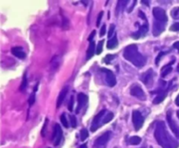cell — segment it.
Segmentation results:
<instances>
[{"mask_svg":"<svg viewBox=\"0 0 179 148\" xmlns=\"http://www.w3.org/2000/svg\"><path fill=\"white\" fill-rule=\"evenodd\" d=\"M74 104H75V99H74V96H71L70 98V101H69V104H68V110L70 112L73 111L74 109Z\"/></svg>","mask_w":179,"mask_h":148,"instance_id":"obj_32","label":"cell"},{"mask_svg":"<svg viewBox=\"0 0 179 148\" xmlns=\"http://www.w3.org/2000/svg\"><path fill=\"white\" fill-rule=\"evenodd\" d=\"M35 99H36V93L33 91L31 94L30 95V98H29V99H28V103L30 105H32L34 102H35Z\"/></svg>","mask_w":179,"mask_h":148,"instance_id":"obj_31","label":"cell"},{"mask_svg":"<svg viewBox=\"0 0 179 148\" xmlns=\"http://www.w3.org/2000/svg\"><path fill=\"white\" fill-rule=\"evenodd\" d=\"M115 25H112L111 26H110V28H109V30H108V38H112L113 37V34H114V31H115Z\"/></svg>","mask_w":179,"mask_h":148,"instance_id":"obj_33","label":"cell"},{"mask_svg":"<svg viewBox=\"0 0 179 148\" xmlns=\"http://www.w3.org/2000/svg\"><path fill=\"white\" fill-rule=\"evenodd\" d=\"M105 113H106V110H102L94 117L93 122H92V125H91V131L92 132H95L101 126V120H102V118L105 115Z\"/></svg>","mask_w":179,"mask_h":148,"instance_id":"obj_10","label":"cell"},{"mask_svg":"<svg viewBox=\"0 0 179 148\" xmlns=\"http://www.w3.org/2000/svg\"><path fill=\"white\" fill-rule=\"evenodd\" d=\"M88 130L87 129H82L81 131H80V139H81V141H84V140H86L87 139H88Z\"/></svg>","mask_w":179,"mask_h":148,"instance_id":"obj_26","label":"cell"},{"mask_svg":"<svg viewBox=\"0 0 179 148\" xmlns=\"http://www.w3.org/2000/svg\"><path fill=\"white\" fill-rule=\"evenodd\" d=\"M88 96L84 93H79L78 94V106L76 109V113H79L80 110L84 107V105L88 102Z\"/></svg>","mask_w":179,"mask_h":148,"instance_id":"obj_13","label":"cell"},{"mask_svg":"<svg viewBox=\"0 0 179 148\" xmlns=\"http://www.w3.org/2000/svg\"><path fill=\"white\" fill-rule=\"evenodd\" d=\"M132 121H133V125H134L135 131H139L144 123V118L142 117V113L138 111H134L132 112Z\"/></svg>","mask_w":179,"mask_h":148,"instance_id":"obj_3","label":"cell"},{"mask_svg":"<svg viewBox=\"0 0 179 148\" xmlns=\"http://www.w3.org/2000/svg\"><path fill=\"white\" fill-rule=\"evenodd\" d=\"M165 30V23L160 21H155L153 24V35L154 36H159L161 33L164 32Z\"/></svg>","mask_w":179,"mask_h":148,"instance_id":"obj_12","label":"cell"},{"mask_svg":"<svg viewBox=\"0 0 179 148\" xmlns=\"http://www.w3.org/2000/svg\"><path fill=\"white\" fill-rule=\"evenodd\" d=\"M142 141V139L138 136H133L129 139V142L130 145H133V146H136V145H139Z\"/></svg>","mask_w":179,"mask_h":148,"instance_id":"obj_22","label":"cell"},{"mask_svg":"<svg viewBox=\"0 0 179 148\" xmlns=\"http://www.w3.org/2000/svg\"><path fill=\"white\" fill-rule=\"evenodd\" d=\"M102 71L106 74V82H107V84L110 87L115 86L116 85V78H115V74L113 73L110 70H107V69H105V68H102Z\"/></svg>","mask_w":179,"mask_h":148,"instance_id":"obj_8","label":"cell"},{"mask_svg":"<svg viewBox=\"0 0 179 148\" xmlns=\"http://www.w3.org/2000/svg\"><path fill=\"white\" fill-rule=\"evenodd\" d=\"M60 121H61V123H62V125H63V126H64V127L68 128L69 124H68V121L66 120V113H62V114H61V116H60Z\"/></svg>","mask_w":179,"mask_h":148,"instance_id":"obj_25","label":"cell"},{"mask_svg":"<svg viewBox=\"0 0 179 148\" xmlns=\"http://www.w3.org/2000/svg\"><path fill=\"white\" fill-rule=\"evenodd\" d=\"M70 124H71V126L73 128H75L77 126V119L75 115H71L70 116Z\"/></svg>","mask_w":179,"mask_h":148,"instance_id":"obj_29","label":"cell"},{"mask_svg":"<svg viewBox=\"0 0 179 148\" xmlns=\"http://www.w3.org/2000/svg\"><path fill=\"white\" fill-rule=\"evenodd\" d=\"M102 16H103V12H101L99 15H98V17H97V21H96V26H99L101 25V21H102Z\"/></svg>","mask_w":179,"mask_h":148,"instance_id":"obj_34","label":"cell"},{"mask_svg":"<svg viewBox=\"0 0 179 148\" xmlns=\"http://www.w3.org/2000/svg\"><path fill=\"white\" fill-rule=\"evenodd\" d=\"M114 118V113L113 112H108L107 114H106L105 115L104 118H103V120H102V124H107V123H108L109 121H111L112 119Z\"/></svg>","mask_w":179,"mask_h":148,"instance_id":"obj_24","label":"cell"},{"mask_svg":"<svg viewBox=\"0 0 179 148\" xmlns=\"http://www.w3.org/2000/svg\"><path fill=\"white\" fill-rule=\"evenodd\" d=\"M103 44H104V41L102 40V41H100V42L98 43V44H97V48H96V52H95V53H96L97 55H100V54L102 53V48H103Z\"/></svg>","mask_w":179,"mask_h":148,"instance_id":"obj_27","label":"cell"},{"mask_svg":"<svg viewBox=\"0 0 179 148\" xmlns=\"http://www.w3.org/2000/svg\"><path fill=\"white\" fill-rule=\"evenodd\" d=\"M153 77H154L153 71H152V69H149L146 73H144L141 76V79H142V83H143L145 86H150V85L152 84Z\"/></svg>","mask_w":179,"mask_h":148,"instance_id":"obj_11","label":"cell"},{"mask_svg":"<svg viewBox=\"0 0 179 148\" xmlns=\"http://www.w3.org/2000/svg\"><path fill=\"white\" fill-rule=\"evenodd\" d=\"M110 132H107V133H103L101 137H99L96 140H95V147H102L107 144V142L108 141L109 138H110Z\"/></svg>","mask_w":179,"mask_h":148,"instance_id":"obj_14","label":"cell"},{"mask_svg":"<svg viewBox=\"0 0 179 148\" xmlns=\"http://www.w3.org/2000/svg\"><path fill=\"white\" fill-rule=\"evenodd\" d=\"M68 92V87L66 86L61 90L60 95L58 97V100H57V108H60V106L61 105V104L63 103V101L65 100L66 97V94Z\"/></svg>","mask_w":179,"mask_h":148,"instance_id":"obj_15","label":"cell"},{"mask_svg":"<svg viewBox=\"0 0 179 148\" xmlns=\"http://www.w3.org/2000/svg\"><path fill=\"white\" fill-rule=\"evenodd\" d=\"M94 35H95V30H93L92 31V33L89 35V37H88V41H92L93 40V38H94Z\"/></svg>","mask_w":179,"mask_h":148,"instance_id":"obj_39","label":"cell"},{"mask_svg":"<svg viewBox=\"0 0 179 148\" xmlns=\"http://www.w3.org/2000/svg\"><path fill=\"white\" fill-rule=\"evenodd\" d=\"M47 121H48V119L46 118L45 119V125H44V127H43V129H42V132H41V133H42V136L44 137L45 134V126H46V124H47Z\"/></svg>","mask_w":179,"mask_h":148,"instance_id":"obj_40","label":"cell"},{"mask_svg":"<svg viewBox=\"0 0 179 148\" xmlns=\"http://www.w3.org/2000/svg\"><path fill=\"white\" fill-rule=\"evenodd\" d=\"M95 44L94 43V42H91L89 44V46H88V52H87V59H90L93 56H94V54L95 53Z\"/></svg>","mask_w":179,"mask_h":148,"instance_id":"obj_19","label":"cell"},{"mask_svg":"<svg viewBox=\"0 0 179 148\" xmlns=\"http://www.w3.org/2000/svg\"><path fill=\"white\" fill-rule=\"evenodd\" d=\"M117 45H118V39H117L116 35H115L112 38H110V39L107 41V48L109 49V50H113V49H115Z\"/></svg>","mask_w":179,"mask_h":148,"instance_id":"obj_17","label":"cell"},{"mask_svg":"<svg viewBox=\"0 0 179 148\" xmlns=\"http://www.w3.org/2000/svg\"><path fill=\"white\" fill-rule=\"evenodd\" d=\"M139 16H140V17H141L142 20H144L145 22H148V20H147V18H146V16H145V14H144L142 12H139Z\"/></svg>","mask_w":179,"mask_h":148,"instance_id":"obj_38","label":"cell"},{"mask_svg":"<svg viewBox=\"0 0 179 148\" xmlns=\"http://www.w3.org/2000/svg\"><path fill=\"white\" fill-rule=\"evenodd\" d=\"M175 101H176V104H177L178 106H179V94L178 95V97L176 98V100H175Z\"/></svg>","mask_w":179,"mask_h":148,"instance_id":"obj_44","label":"cell"},{"mask_svg":"<svg viewBox=\"0 0 179 148\" xmlns=\"http://www.w3.org/2000/svg\"><path fill=\"white\" fill-rule=\"evenodd\" d=\"M142 3L143 4L147 5V6H149V1H144V0H142Z\"/></svg>","mask_w":179,"mask_h":148,"instance_id":"obj_43","label":"cell"},{"mask_svg":"<svg viewBox=\"0 0 179 148\" xmlns=\"http://www.w3.org/2000/svg\"><path fill=\"white\" fill-rule=\"evenodd\" d=\"M148 30H149V24H148V22H145L142 26H140V28L138 29L137 31H135L132 34V38L134 39L141 38L148 33Z\"/></svg>","mask_w":179,"mask_h":148,"instance_id":"obj_9","label":"cell"},{"mask_svg":"<svg viewBox=\"0 0 179 148\" xmlns=\"http://www.w3.org/2000/svg\"><path fill=\"white\" fill-rule=\"evenodd\" d=\"M170 30L172 31H179V23H176L170 26Z\"/></svg>","mask_w":179,"mask_h":148,"instance_id":"obj_35","label":"cell"},{"mask_svg":"<svg viewBox=\"0 0 179 148\" xmlns=\"http://www.w3.org/2000/svg\"><path fill=\"white\" fill-rule=\"evenodd\" d=\"M166 118H167V121H168L170 128L171 129V131L173 132V133L176 135V137H178L179 139V126H178V124L174 121V119L172 118V114H171L170 111L167 112Z\"/></svg>","mask_w":179,"mask_h":148,"instance_id":"obj_5","label":"cell"},{"mask_svg":"<svg viewBox=\"0 0 179 148\" xmlns=\"http://www.w3.org/2000/svg\"><path fill=\"white\" fill-rule=\"evenodd\" d=\"M123 57L138 68L143 67L146 64V58L138 52V48L135 44H130L125 48Z\"/></svg>","mask_w":179,"mask_h":148,"instance_id":"obj_2","label":"cell"},{"mask_svg":"<svg viewBox=\"0 0 179 148\" xmlns=\"http://www.w3.org/2000/svg\"><path fill=\"white\" fill-rule=\"evenodd\" d=\"M155 138L163 148H178L179 147L178 142L168 133L165 124L163 121H159L156 124Z\"/></svg>","mask_w":179,"mask_h":148,"instance_id":"obj_1","label":"cell"},{"mask_svg":"<svg viewBox=\"0 0 179 148\" xmlns=\"http://www.w3.org/2000/svg\"><path fill=\"white\" fill-rule=\"evenodd\" d=\"M128 3H129L128 0H127V1H118V2H117L116 15H118V13H120L121 12H122V11L125 9V7H126V5L128 4Z\"/></svg>","mask_w":179,"mask_h":148,"instance_id":"obj_20","label":"cell"},{"mask_svg":"<svg viewBox=\"0 0 179 148\" xmlns=\"http://www.w3.org/2000/svg\"><path fill=\"white\" fill-rule=\"evenodd\" d=\"M12 52L14 56H16L18 59H25L26 58V53H25L23 48H21V47H12Z\"/></svg>","mask_w":179,"mask_h":148,"instance_id":"obj_16","label":"cell"},{"mask_svg":"<svg viewBox=\"0 0 179 148\" xmlns=\"http://www.w3.org/2000/svg\"><path fill=\"white\" fill-rule=\"evenodd\" d=\"M173 46H174V48H176L179 52V42H175L174 44H173Z\"/></svg>","mask_w":179,"mask_h":148,"instance_id":"obj_41","label":"cell"},{"mask_svg":"<svg viewBox=\"0 0 179 148\" xmlns=\"http://www.w3.org/2000/svg\"><path fill=\"white\" fill-rule=\"evenodd\" d=\"M165 52H160L159 54H158V56L156 57V65H158V63H159V61H160V59H161V58H162V56L164 55Z\"/></svg>","mask_w":179,"mask_h":148,"instance_id":"obj_37","label":"cell"},{"mask_svg":"<svg viewBox=\"0 0 179 148\" xmlns=\"http://www.w3.org/2000/svg\"><path fill=\"white\" fill-rule=\"evenodd\" d=\"M170 15L173 19H179V7H175L171 10Z\"/></svg>","mask_w":179,"mask_h":148,"instance_id":"obj_23","label":"cell"},{"mask_svg":"<svg viewBox=\"0 0 179 148\" xmlns=\"http://www.w3.org/2000/svg\"><path fill=\"white\" fill-rule=\"evenodd\" d=\"M176 61V59H173L170 64H168V65H166L165 66H164L163 68H162V73H161V76L164 78V77H166L168 74H170V73L172 71V67H171V65L174 63Z\"/></svg>","mask_w":179,"mask_h":148,"instance_id":"obj_18","label":"cell"},{"mask_svg":"<svg viewBox=\"0 0 179 148\" xmlns=\"http://www.w3.org/2000/svg\"><path fill=\"white\" fill-rule=\"evenodd\" d=\"M166 95H167V92H161V93H159L156 97V99L153 100V103L155 104H160L161 102H163L164 100V99H165V97H166Z\"/></svg>","mask_w":179,"mask_h":148,"instance_id":"obj_21","label":"cell"},{"mask_svg":"<svg viewBox=\"0 0 179 148\" xmlns=\"http://www.w3.org/2000/svg\"><path fill=\"white\" fill-rule=\"evenodd\" d=\"M62 129L60 127L59 124H56L54 126V129H53V145L54 146H58L60 143L61 139H62Z\"/></svg>","mask_w":179,"mask_h":148,"instance_id":"obj_7","label":"cell"},{"mask_svg":"<svg viewBox=\"0 0 179 148\" xmlns=\"http://www.w3.org/2000/svg\"><path fill=\"white\" fill-rule=\"evenodd\" d=\"M177 114H178V118H179V110L178 111V112H177Z\"/></svg>","mask_w":179,"mask_h":148,"instance_id":"obj_46","label":"cell"},{"mask_svg":"<svg viewBox=\"0 0 179 148\" xmlns=\"http://www.w3.org/2000/svg\"><path fill=\"white\" fill-rule=\"evenodd\" d=\"M115 59V55H111V54H108L105 57L104 62L106 64H110L113 60Z\"/></svg>","mask_w":179,"mask_h":148,"instance_id":"obj_30","label":"cell"},{"mask_svg":"<svg viewBox=\"0 0 179 148\" xmlns=\"http://www.w3.org/2000/svg\"><path fill=\"white\" fill-rule=\"evenodd\" d=\"M80 148H88V147H87V145H86V144H83V145H81V146H80Z\"/></svg>","mask_w":179,"mask_h":148,"instance_id":"obj_45","label":"cell"},{"mask_svg":"<svg viewBox=\"0 0 179 148\" xmlns=\"http://www.w3.org/2000/svg\"><path fill=\"white\" fill-rule=\"evenodd\" d=\"M27 86V77H26V73L24 74V77H23V81H22V84H21V86H20V90L21 91H24L25 89L26 88Z\"/></svg>","mask_w":179,"mask_h":148,"instance_id":"obj_28","label":"cell"},{"mask_svg":"<svg viewBox=\"0 0 179 148\" xmlns=\"http://www.w3.org/2000/svg\"><path fill=\"white\" fill-rule=\"evenodd\" d=\"M153 16L155 17L156 21H160L164 23H166L168 21V17L166 15L165 11L160 7H155L153 9Z\"/></svg>","mask_w":179,"mask_h":148,"instance_id":"obj_4","label":"cell"},{"mask_svg":"<svg viewBox=\"0 0 179 148\" xmlns=\"http://www.w3.org/2000/svg\"><path fill=\"white\" fill-rule=\"evenodd\" d=\"M135 4H136V1H134V4H133L131 5V7H130V8L129 9V11H128L129 12H131V11H132V9L134 8V6L135 5Z\"/></svg>","mask_w":179,"mask_h":148,"instance_id":"obj_42","label":"cell"},{"mask_svg":"<svg viewBox=\"0 0 179 148\" xmlns=\"http://www.w3.org/2000/svg\"><path fill=\"white\" fill-rule=\"evenodd\" d=\"M106 25H102V29H101V31H100V36L101 37H103L105 35V33H106Z\"/></svg>","mask_w":179,"mask_h":148,"instance_id":"obj_36","label":"cell"},{"mask_svg":"<svg viewBox=\"0 0 179 148\" xmlns=\"http://www.w3.org/2000/svg\"><path fill=\"white\" fill-rule=\"evenodd\" d=\"M149 148H153V147H149Z\"/></svg>","mask_w":179,"mask_h":148,"instance_id":"obj_47","label":"cell"},{"mask_svg":"<svg viewBox=\"0 0 179 148\" xmlns=\"http://www.w3.org/2000/svg\"><path fill=\"white\" fill-rule=\"evenodd\" d=\"M130 94L135 98L139 99L140 100H145L146 99V95H145L143 90L137 85L132 86V87L130 89Z\"/></svg>","mask_w":179,"mask_h":148,"instance_id":"obj_6","label":"cell"}]
</instances>
